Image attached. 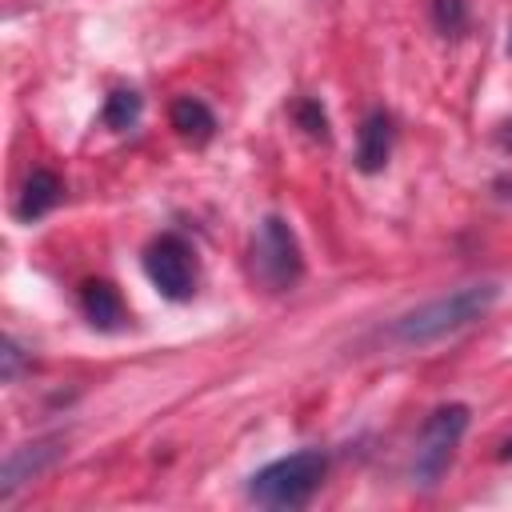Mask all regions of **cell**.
I'll return each mask as SVG.
<instances>
[{"label": "cell", "instance_id": "cell-1", "mask_svg": "<svg viewBox=\"0 0 512 512\" xmlns=\"http://www.w3.org/2000/svg\"><path fill=\"white\" fill-rule=\"evenodd\" d=\"M496 296H500L496 284H468V288H456L448 296H436V300L404 312L392 324V340L408 344V348H424L432 340H444V336L468 328L472 320H480L496 304Z\"/></svg>", "mask_w": 512, "mask_h": 512}, {"label": "cell", "instance_id": "cell-2", "mask_svg": "<svg viewBox=\"0 0 512 512\" xmlns=\"http://www.w3.org/2000/svg\"><path fill=\"white\" fill-rule=\"evenodd\" d=\"M324 472H328V456L320 448L288 452L264 464L248 480V500H256L260 508H304L312 492L324 484Z\"/></svg>", "mask_w": 512, "mask_h": 512}, {"label": "cell", "instance_id": "cell-3", "mask_svg": "<svg viewBox=\"0 0 512 512\" xmlns=\"http://www.w3.org/2000/svg\"><path fill=\"white\" fill-rule=\"evenodd\" d=\"M252 276L268 292H292L304 276V252L284 216H264L252 236Z\"/></svg>", "mask_w": 512, "mask_h": 512}, {"label": "cell", "instance_id": "cell-4", "mask_svg": "<svg viewBox=\"0 0 512 512\" xmlns=\"http://www.w3.org/2000/svg\"><path fill=\"white\" fill-rule=\"evenodd\" d=\"M464 428H468V404H440V408L424 420V428H420V436H416V460H412L416 484L432 488V484L448 472V464H452V456H456V448H460Z\"/></svg>", "mask_w": 512, "mask_h": 512}, {"label": "cell", "instance_id": "cell-5", "mask_svg": "<svg viewBox=\"0 0 512 512\" xmlns=\"http://www.w3.org/2000/svg\"><path fill=\"white\" fill-rule=\"evenodd\" d=\"M144 276L152 280V288L164 300H192L196 292V252L184 236L176 232H160L148 240L144 248Z\"/></svg>", "mask_w": 512, "mask_h": 512}, {"label": "cell", "instance_id": "cell-6", "mask_svg": "<svg viewBox=\"0 0 512 512\" xmlns=\"http://www.w3.org/2000/svg\"><path fill=\"white\" fill-rule=\"evenodd\" d=\"M60 444H64L60 436H44V440H32V444L12 448L8 460H4V476H0V500H12L20 484H28V480L40 476L44 468H52V464L64 456Z\"/></svg>", "mask_w": 512, "mask_h": 512}, {"label": "cell", "instance_id": "cell-7", "mask_svg": "<svg viewBox=\"0 0 512 512\" xmlns=\"http://www.w3.org/2000/svg\"><path fill=\"white\" fill-rule=\"evenodd\" d=\"M388 156H392V116L384 108H372L356 128V168L384 172Z\"/></svg>", "mask_w": 512, "mask_h": 512}, {"label": "cell", "instance_id": "cell-8", "mask_svg": "<svg viewBox=\"0 0 512 512\" xmlns=\"http://www.w3.org/2000/svg\"><path fill=\"white\" fill-rule=\"evenodd\" d=\"M60 200H64V184H60V176H56L52 168H32L28 180H24V188H20V200H16V220L32 224V220L48 216Z\"/></svg>", "mask_w": 512, "mask_h": 512}, {"label": "cell", "instance_id": "cell-9", "mask_svg": "<svg viewBox=\"0 0 512 512\" xmlns=\"http://www.w3.org/2000/svg\"><path fill=\"white\" fill-rule=\"evenodd\" d=\"M80 312H84V320H88L92 328H100V332L124 328V316H128L120 292H116L108 280H84V284H80Z\"/></svg>", "mask_w": 512, "mask_h": 512}, {"label": "cell", "instance_id": "cell-10", "mask_svg": "<svg viewBox=\"0 0 512 512\" xmlns=\"http://www.w3.org/2000/svg\"><path fill=\"white\" fill-rule=\"evenodd\" d=\"M168 120H172L176 136L188 144H208L216 136V116L200 96H176L168 108Z\"/></svg>", "mask_w": 512, "mask_h": 512}, {"label": "cell", "instance_id": "cell-11", "mask_svg": "<svg viewBox=\"0 0 512 512\" xmlns=\"http://www.w3.org/2000/svg\"><path fill=\"white\" fill-rule=\"evenodd\" d=\"M140 108H144V104H140V96H136L132 88H116V92H108L100 120H104V128L124 132V128H132V124L140 120Z\"/></svg>", "mask_w": 512, "mask_h": 512}, {"label": "cell", "instance_id": "cell-12", "mask_svg": "<svg viewBox=\"0 0 512 512\" xmlns=\"http://www.w3.org/2000/svg\"><path fill=\"white\" fill-rule=\"evenodd\" d=\"M292 120H296L312 140H328V136H332V132H328V112H324V104L312 100V96H304V100L292 104Z\"/></svg>", "mask_w": 512, "mask_h": 512}, {"label": "cell", "instance_id": "cell-13", "mask_svg": "<svg viewBox=\"0 0 512 512\" xmlns=\"http://www.w3.org/2000/svg\"><path fill=\"white\" fill-rule=\"evenodd\" d=\"M432 24L444 36H460L468 24V0H432Z\"/></svg>", "mask_w": 512, "mask_h": 512}, {"label": "cell", "instance_id": "cell-14", "mask_svg": "<svg viewBox=\"0 0 512 512\" xmlns=\"http://www.w3.org/2000/svg\"><path fill=\"white\" fill-rule=\"evenodd\" d=\"M0 360H4V380H16V372H20V344L12 340V336H4V352H0Z\"/></svg>", "mask_w": 512, "mask_h": 512}, {"label": "cell", "instance_id": "cell-15", "mask_svg": "<svg viewBox=\"0 0 512 512\" xmlns=\"http://www.w3.org/2000/svg\"><path fill=\"white\" fill-rule=\"evenodd\" d=\"M496 140H500V148H508V152H512V120H504V124L496 128Z\"/></svg>", "mask_w": 512, "mask_h": 512}, {"label": "cell", "instance_id": "cell-16", "mask_svg": "<svg viewBox=\"0 0 512 512\" xmlns=\"http://www.w3.org/2000/svg\"><path fill=\"white\" fill-rule=\"evenodd\" d=\"M504 460H512V440H508V444H504Z\"/></svg>", "mask_w": 512, "mask_h": 512}, {"label": "cell", "instance_id": "cell-17", "mask_svg": "<svg viewBox=\"0 0 512 512\" xmlns=\"http://www.w3.org/2000/svg\"><path fill=\"white\" fill-rule=\"evenodd\" d=\"M508 52H512V36H508Z\"/></svg>", "mask_w": 512, "mask_h": 512}]
</instances>
